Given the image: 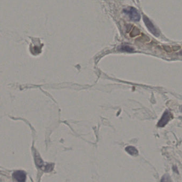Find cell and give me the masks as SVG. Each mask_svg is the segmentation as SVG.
Instances as JSON below:
<instances>
[{
  "label": "cell",
  "mask_w": 182,
  "mask_h": 182,
  "mask_svg": "<svg viewBox=\"0 0 182 182\" xmlns=\"http://www.w3.org/2000/svg\"><path fill=\"white\" fill-rule=\"evenodd\" d=\"M124 12L128 16L131 20L138 22L141 19V15L138 11L134 7H128L124 10Z\"/></svg>",
  "instance_id": "cell-1"
},
{
  "label": "cell",
  "mask_w": 182,
  "mask_h": 182,
  "mask_svg": "<svg viewBox=\"0 0 182 182\" xmlns=\"http://www.w3.org/2000/svg\"><path fill=\"white\" fill-rule=\"evenodd\" d=\"M143 18L144 22L146 27H147V30H149L150 32H151L153 36H155L156 37H158L159 36H160V32L155 27L152 22L150 20V19L145 15H144Z\"/></svg>",
  "instance_id": "cell-2"
},
{
  "label": "cell",
  "mask_w": 182,
  "mask_h": 182,
  "mask_svg": "<svg viewBox=\"0 0 182 182\" xmlns=\"http://www.w3.org/2000/svg\"><path fill=\"white\" fill-rule=\"evenodd\" d=\"M172 118L173 115L171 112L168 110H166L160 120L159 121L158 126L159 127H164Z\"/></svg>",
  "instance_id": "cell-3"
},
{
  "label": "cell",
  "mask_w": 182,
  "mask_h": 182,
  "mask_svg": "<svg viewBox=\"0 0 182 182\" xmlns=\"http://www.w3.org/2000/svg\"><path fill=\"white\" fill-rule=\"evenodd\" d=\"M12 176L13 179L18 182H24L26 180V174L23 171L18 170V171H15L13 173Z\"/></svg>",
  "instance_id": "cell-4"
},
{
  "label": "cell",
  "mask_w": 182,
  "mask_h": 182,
  "mask_svg": "<svg viewBox=\"0 0 182 182\" xmlns=\"http://www.w3.org/2000/svg\"><path fill=\"white\" fill-rule=\"evenodd\" d=\"M126 151L129 154H131L132 156H136L138 154V151L134 147L128 146L126 148Z\"/></svg>",
  "instance_id": "cell-5"
},
{
  "label": "cell",
  "mask_w": 182,
  "mask_h": 182,
  "mask_svg": "<svg viewBox=\"0 0 182 182\" xmlns=\"http://www.w3.org/2000/svg\"><path fill=\"white\" fill-rule=\"evenodd\" d=\"M120 50L123 51H126L127 52H131L134 51V49L131 47V46H121Z\"/></svg>",
  "instance_id": "cell-6"
},
{
  "label": "cell",
  "mask_w": 182,
  "mask_h": 182,
  "mask_svg": "<svg viewBox=\"0 0 182 182\" xmlns=\"http://www.w3.org/2000/svg\"><path fill=\"white\" fill-rule=\"evenodd\" d=\"M140 34V31L138 28L135 27L133 28L132 31L131 32V36L132 37H134L135 36H138Z\"/></svg>",
  "instance_id": "cell-7"
},
{
  "label": "cell",
  "mask_w": 182,
  "mask_h": 182,
  "mask_svg": "<svg viewBox=\"0 0 182 182\" xmlns=\"http://www.w3.org/2000/svg\"><path fill=\"white\" fill-rule=\"evenodd\" d=\"M162 47H163L164 50H165L166 52H171V51H172L171 48H170V47L168 46H165V45H164V46H162Z\"/></svg>",
  "instance_id": "cell-8"
},
{
  "label": "cell",
  "mask_w": 182,
  "mask_h": 182,
  "mask_svg": "<svg viewBox=\"0 0 182 182\" xmlns=\"http://www.w3.org/2000/svg\"><path fill=\"white\" fill-rule=\"evenodd\" d=\"M169 180H170V179H169V176L168 175H164V176L162 177V180H161V182H167Z\"/></svg>",
  "instance_id": "cell-9"
},
{
  "label": "cell",
  "mask_w": 182,
  "mask_h": 182,
  "mask_svg": "<svg viewBox=\"0 0 182 182\" xmlns=\"http://www.w3.org/2000/svg\"><path fill=\"white\" fill-rule=\"evenodd\" d=\"M180 48H181V46H172L171 49L174 51H177L180 49Z\"/></svg>",
  "instance_id": "cell-10"
},
{
  "label": "cell",
  "mask_w": 182,
  "mask_h": 182,
  "mask_svg": "<svg viewBox=\"0 0 182 182\" xmlns=\"http://www.w3.org/2000/svg\"><path fill=\"white\" fill-rule=\"evenodd\" d=\"M180 111L182 113V105L180 106Z\"/></svg>",
  "instance_id": "cell-11"
},
{
  "label": "cell",
  "mask_w": 182,
  "mask_h": 182,
  "mask_svg": "<svg viewBox=\"0 0 182 182\" xmlns=\"http://www.w3.org/2000/svg\"><path fill=\"white\" fill-rule=\"evenodd\" d=\"M180 55H182V51H181L180 52Z\"/></svg>",
  "instance_id": "cell-12"
}]
</instances>
